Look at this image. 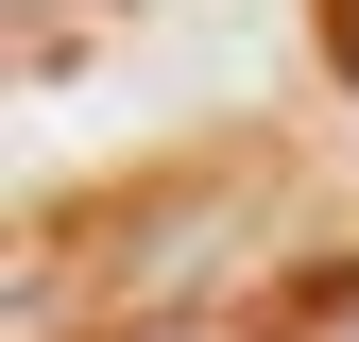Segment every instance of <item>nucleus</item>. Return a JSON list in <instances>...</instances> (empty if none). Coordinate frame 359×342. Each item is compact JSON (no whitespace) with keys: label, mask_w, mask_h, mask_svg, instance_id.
<instances>
[{"label":"nucleus","mask_w":359,"mask_h":342,"mask_svg":"<svg viewBox=\"0 0 359 342\" xmlns=\"http://www.w3.org/2000/svg\"><path fill=\"white\" fill-rule=\"evenodd\" d=\"M291 342H359V274H342V291H308V325H291Z\"/></svg>","instance_id":"obj_1"},{"label":"nucleus","mask_w":359,"mask_h":342,"mask_svg":"<svg viewBox=\"0 0 359 342\" xmlns=\"http://www.w3.org/2000/svg\"><path fill=\"white\" fill-rule=\"evenodd\" d=\"M325 52H342V86H359V0H325Z\"/></svg>","instance_id":"obj_2"},{"label":"nucleus","mask_w":359,"mask_h":342,"mask_svg":"<svg viewBox=\"0 0 359 342\" xmlns=\"http://www.w3.org/2000/svg\"><path fill=\"white\" fill-rule=\"evenodd\" d=\"M154 342H189V325H154Z\"/></svg>","instance_id":"obj_3"}]
</instances>
